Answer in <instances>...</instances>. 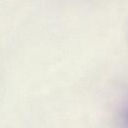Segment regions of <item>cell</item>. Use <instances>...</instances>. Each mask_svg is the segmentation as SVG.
<instances>
[{
  "label": "cell",
  "instance_id": "1",
  "mask_svg": "<svg viewBox=\"0 0 128 128\" xmlns=\"http://www.w3.org/2000/svg\"><path fill=\"white\" fill-rule=\"evenodd\" d=\"M121 119H122V124H123L124 128H128V100L124 104V107H123V110H122Z\"/></svg>",
  "mask_w": 128,
  "mask_h": 128
}]
</instances>
